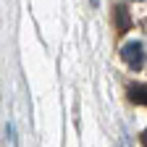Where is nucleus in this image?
Wrapping results in <instances>:
<instances>
[{
    "label": "nucleus",
    "instance_id": "nucleus-1",
    "mask_svg": "<svg viewBox=\"0 0 147 147\" xmlns=\"http://www.w3.org/2000/svg\"><path fill=\"white\" fill-rule=\"evenodd\" d=\"M121 58L131 71H139L144 66V45L142 42H126L121 47Z\"/></svg>",
    "mask_w": 147,
    "mask_h": 147
},
{
    "label": "nucleus",
    "instance_id": "nucleus-3",
    "mask_svg": "<svg viewBox=\"0 0 147 147\" xmlns=\"http://www.w3.org/2000/svg\"><path fill=\"white\" fill-rule=\"evenodd\" d=\"M129 100L137 105H147V84H131L129 87Z\"/></svg>",
    "mask_w": 147,
    "mask_h": 147
},
{
    "label": "nucleus",
    "instance_id": "nucleus-4",
    "mask_svg": "<svg viewBox=\"0 0 147 147\" xmlns=\"http://www.w3.org/2000/svg\"><path fill=\"white\" fill-rule=\"evenodd\" d=\"M142 144L147 147V129H144V134H142Z\"/></svg>",
    "mask_w": 147,
    "mask_h": 147
},
{
    "label": "nucleus",
    "instance_id": "nucleus-2",
    "mask_svg": "<svg viewBox=\"0 0 147 147\" xmlns=\"http://www.w3.org/2000/svg\"><path fill=\"white\" fill-rule=\"evenodd\" d=\"M113 18H116V32L118 34H126L129 29H131V16H129V11L123 5H118L113 11Z\"/></svg>",
    "mask_w": 147,
    "mask_h": 147
}]
</instances>
